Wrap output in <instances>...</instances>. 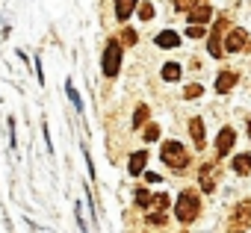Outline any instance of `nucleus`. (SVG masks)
<instances>
[{
    "instance_id": "obj_1",
    "label": "nucleus",
    "mask_w": 251,
    "mask_h": 233,
    "mask_svg": "<svg viewBox=\"0 0 251 233\" xmlns=\"http://www.w3.org/2000/svg\"><path fill=\"white\" fill-rule=\"evenodd\" d=\"M160 157H163V163L172 165V168H186V165H189V151H186L180 142H166L163 151H160Z\"/></svg>"
},
{
    "instance_id": "obj_2",
    "label": "nucleus",
    "mask_w": 251,
    "mask_h": 233,
    "mask_svg": "<svg viewBox=\"0 0 251 233\" xmlns=\"http://www.w3.org/2000/svg\"><path fill=\"white\" fill-rule=\"evenodd\" d=\"M198 210H201V201H198V195H192V192H183V195L177 198V207H175V212H177V218H180V221H192V218L198 215Z\"/></svg>"
},
{
    "instance_id": "obj_3",
    "label": "nucleus",
    "mask_w": 251,
    "mask_h": 233,
    "mask_svg": "<svg viewBox=\"0 0 251 233\" xmlns=\"http://www.w3.org/2000/svg\"><path fill=\"white\" fill-rule=\"evenodd\" d=\"M100 65H103V74H106V77H115V74H118V68H121V45H118V42H109V45H106Z\"/></svg>"
},
{
    "instance_id": "obj_4",
    "label": "nucleus",
    "mask_w": 251,
    "mask_h": 233,
    "mask_svg": "<svg viewBox=\"0 0 251 233\" xmlns=\"http://www.w3.org/2000/svg\"><path fill=\"white\" fill-rule=\"evenodd\" d=\"M225 47H227V50H233V53H239V50H248V47H251V39H248V33H245V30H230V36H227Z\"/></svg>"
},
{
    "instance_id": "obj_5",
    "label": "nucleus",
    "mask_w": 251,
    "mask_h": 233,
    "mask_svg": "<svg viewBox=\"0 0 251 233\" xmlns=\"http://www.w3.org/2000/svg\"><path fill=\"white\" fill-rule=\"evenodd\" d=\"M216 163H207V165H201V174H198V183H201V189L204 192H216Z\"/></svg>"
},
{
    "instance_id": "obj_6",
    "label": "nucleus",
    "mask_w": 251,
    "mask_h": 233,
    "mask_svg": "<svg viewBox=\"0 0 251 233\" xmlns=\"http://www.w3.org/2000/svg\"><path fill=\"white\" fill-rule=\"evenodd\" d=\"M236 80H239V74H236V71H230V68H227V71H222V74L216 77V92H219V94H227V92L236 86Z\"/></svg>"
},
{
    "instance_id": "obj_7",
    "label": "nucleus",
    "mask_w": 251,
    "mask_h": 233,
    "mask_svg": "<svg viewBox=\"0 0 251 233\" xmlns=\"http://www.w3.org/2000/svg\"><path fill=\"white\" fill-rule=\"evenodd\" d=\"M248 212H251V204L245 201V204L236 210L233 221H230V233H239V230H245V227H248V221H251V215H248Z\"/></svg>"
},
{
    "instance_id": "obj_8",
    "label": "nucleus",
    "mask_w": 251,
    "mask_h": 233,
    "mask_svg": "<svg viewBox=\"0 0 251 233\" xmlns=\"http://www.w3.org/2000/svg\"><path fill=\"white\" fill-rule=\"evenodd\" d=\"M225 24H227V21H225V18H222V21H219V24H216V30H213V36H210V39H207V50H210V53H213V56H216V59H219V56H225V47H222V42H219V33H222V30H225Z\"/></svg>"
},
{
    "instance_id": "obj_9",
    "label": "nucleus",
    "mask_w": 251,
    "mask_h": 233,
    "mask_svg": "<svg viewBox=\"0 0 251 233\" xmlns=\"http://www.w3.org/2000/svg\"><path fill=\"white\" fill-rule=\"evenodd\" d=\"M210 15H213V9H210L207 3H198V6H192V9H189V24L201 27L204 21H210Z\"/></svg>"
},
{
    "instance_id": "obj_10",
    "label": "nucleus",
    "mask_w": 251,
    "mask_h": 233,
    "mask_svg": "<svg viewBox=\"0 0 251 233\" xmlns=\"http://www.w3.org/2000/svg\"><path fill=\"white\" fill-rule=\"evenodd\" d=\"M230 148H233V130L225 127V130L219 133V139H216V157H225Z\"/></svg>"
},
{
    "instance_id": "obj_11",
    "label": "nucleus",
    "mask_w": 251,
    "mask_h": 233,
    "mask_svg": "<svg viewBox=\"0 0 251 233\" xmlns=\"http://www.w3.org/2000/svg\"><path fill=\"white\" fill-rule=\"evenodd\" d=\"M145 165H148V154H145V151H136V154L130 157V163H127V171H130V174H142Z\"/></svg>"
},
{
    "instance_id": "obj_12",
    "label": "nucleus",
    "mask_w": 251,
    "mask_h": 233,
    "mask_svg": "<svg viewBox=\"0 0 251 233\" xmlns=\"http://www.w3.org/2000/svg\"><path fill=\"white\" fill-rule=\"evenodd\" d=\"M189 133H192L195 148H204V121H201V118H192V121H189Z\"/></svg>"
},
{
    "instance_id": "obj_13",
    "label": "nucleus",
    "mask_w": 251,
    "mask_h": 233,
    "mask_svg": "<svg viewBox=\"0 0 251 233\" xmlns=\"http://www.w3.org/2000/svg\"><path fill=\"white\" fill-rule=\"evenodd\" d=\"M157 45H160V47H177V45H180V36L172 33V30H166V33L157 36Z\"/></svg>"
},
{
    "instance_id": "obj_14",
    "label": "nucleus",
    "mask_w": 251,
    "mask_h": 233,
    "mask_svg": "<svg viewBox=\"0 0 251 233\" xmlns=\"http://www.w3.org/2000/svg\"><path fill=\"white\" fill-rule=\"evenodd\" d=\"M133 6H136V0H115V15L124 21V18L133 12Z\"/></svg>"
},
{
    "instance_id": "obj_15",
    "label": "nucleus",
    "mask_w": 251,
    "mask_h": 233,
    "mask_svg": "<svg viewBox=\"0 0 251 233\" xmlns=\"http://www.w3.org/2000/svg\"><path fill=\"white\" fill-rule=\"evenodd\" d=\"M233 171H236V174H248V171H251V157H248V154L233 157Z\"/></svg>"
},
{
    "instance_id": "obj_16",
    "label": "nucleus",
    "mask_w": 251,
    "mask_h": 233,
    "mask_svg": "<svg viewBox=\"0 0 251 233\" xmlns=\"http://www.w3.org/2000/svg\"><path fill=\"white\" fill-rule=\"evenodd\" d=\"M65 92H68V97H71V103L83 112V100H80V94H77V89H74V83L71 80H65Z\"/></svg>"
},
{
    "instance_id": "obj_17",
    "label": "nucleus",
    "mask_w": 251,
    "mask_h": 233,
    "mask_svg": "<svg viewBox=\"0 0 251 233\" xmlns=\"http://www.w3.org/2000/svg\"><path fill=\"white\" fill-rule=\"evenodd\" d=\"M163 77H166V80H172V83H175V80H180V65L169 62V65L163 68Z\"/></svg>"
},
{
    "instance_id": "obj_18",
    "label": "nucleus",
    "mask_w": 251,
    "mask_h": 233,
    "mask_svg": "<svg viewBox=\"0 0 251 233\" xmlns=\"http://www.w3.org/2000/svg\"><path fill=\"white\" fill-rule=\"evenodd\" d=\"M145 118H148V106H145V103H139V106H136V115H133V127H142V124H145Z\"/></svg>"
},
{
    "instance_id": "obj_19",
    "label": "nucleus",
    "mask_w": 251,
    "mask_h": 233,
    "mask_svg": "<svg viewBox=\"0 0 251 233\" xmlns=\"http://www.w3.org/2000/svg\"><path fill=\"white\" fill-rule=\"evenodd\" d=\"M136 12H139V18H142V21L154 18V6H151V3H139V6H136Z\"/></svg>"
},
{
    "instance_id": "obj_20",
    "label": "nucleus",
    "mask_w": 251,
    "mask_h": 233,
    "mask_svg": "<svg viewBox=\"0 0 251 233\" xmlns=\"http://www.w3.org/2000/svg\"><path fill=\"white\" fill-rule=\"evenodd\" d=\"M201 0H175V9H180V12H189L192 6H198Z\"/></svg>"
},
{
    "instance_id": "obj_21",
    "label": "nucleus",
    "mask_w": 251,
    "mask_h": 233,
    "mask_svg": "<svg viewBox=\"0 0 251 233\" xmlns=\"http://www.w3.org/2000/svg\"><path fill=\"white\" fill-rule=\"evenodd\" d=\"M160 139V127L157 124H148L145 127V142H157Z\"/></svg>"
},
{
    "instance_id": "obj_22",
    "label": "nucleus",
    "mask_w": 251,
    "mask_h": 233,
    "mask_svg": "<svg viewBox=\"0 0 251 233\" xmlns=\"http://www.w3.org/2000/svg\"><path fill=\"white\" fill-rule=\"evenodd\" d=\"M136 204H139V207H148V204H151V192H148V189H139V192H136Z\"/></svg>"
},
{
    "instance_id": "obj_23",
    "label": "nucleus",
    "mask_w": 251,
    "mask_h": 233,
    "mask_svg": "<svg viewBox=\"0 0 251 233\" xmlns=\"http://www.w3.org/2000/svg\"><path fill=\"white\" fill-rule=\"evenodd\" d=\"M166 221H169L166 212H151V215H148V224H157V227H160V224H166Z\"/></svg>"
},
{
    "instance_id": "obj_24",
    "label": "nucleus",
    "mask_w": 251,
    "mask_h": 233,
    "mask_svg": "<svg viewBox=\"0 0 251 233\" xmlns=\"http://www.w3.org/2000/svg\"><path fill=\"white\" fill-rule=\"evenodd\" d=\"M186 36H189V39H201V36H204V27H195V24H189V27H186Z\"/></svg>"
},
{
    "instance_id": "obj_25",
    "label": "nucleus",
    "mask_w": 251,
    "mask_h": 233,
    "mask_svg": "<svg viewBox=\"0 0 251 233\" xmlns=\"http://www.w3.org/2000/svg\"><path fill=\"white\" fill-rule=\"evenodd\" d=\"M183 94H186V97H198V94H201V86H198V83H192V86H186V92H183Z\"/></svg>"
},
{
    "instance_id": "obj_26",
    "label": "nucleus",
    "mask_w": 251,
    "mask_h": 233,
    "mask_svg": "<svg viewBox=\"0 0 251 233\" xmlns=\"http://www.w3.org/2000/svg\"><path fill=\"white\" fill-rule=\"evenodd\" d=\"M154 204H157L160 210H166V207H169V195H157V198H154Z\"/></svg>"
},
{
    "instance_id": "obj_27",
    "label": "nucleus",
    "mask_w": 251,
    "mask_h": 233,
    "mask_svg": "<svg viewBox=\"0 0 251 233\" xmlns=\"http://www.w3.org/2000/svg\"><path fill=\"white\" fill-rule=\"evenodd\" d=\"M124 45H136V33L133 30H124Z\"/></svg>"
},
{
    "instance_id": "obj_28",
    "label": "nucleus",
    "mask_w": 251,
    "mask_h": 233,
    "mask_svg": "<svg viewBox=\"0 0 251 233\" xmlns=\"http://www.w3.org/2000/svg\"><path fill=\"white\" fill-rule=\"evenodd\" d=\"M145 180H148V183H160V174H154V171H148V174H145Z\"/></svg>"
},
{
    "instance_id": "obj_29",
    "label": "nucleus",
    "mask_w": 251,
    "mask_h": 233,
    "mask_svg": "<svg viewBox=\"0 0 251 233\" xmlns=\"http://www.w3.org/2000/svg\"><path fill=\"white\" fill-rule=\"evenodd\" d=\"M248 136H251V124H248Z\"/></svg>"
}]
</instances>
